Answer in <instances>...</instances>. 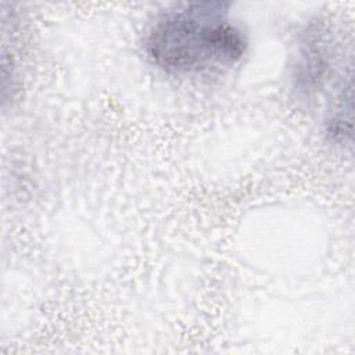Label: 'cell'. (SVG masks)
<instances>
[{"instance_id": "cell-1", "label": "cell", "mask_w": 355, "mask_h": 355, "mask_svg": "<svg viewBox=\"0 0 355 355\" xmlns=\"http://www.w3.org/2000/svg\"><path fill=\"white\" fill-rule=\"evenodd\" d=\"M229 7L223 1H194L159 15L146 35L148 58L176 75L232 68L243 58L247 42L232 22Z\"/></svg>"}, {"instance_id": "cell-2", "label": "cell", "mask_w": 355, "mask_h": 355, "mask_svg": "<svg viewBox=\"0 0 355 355\" xmlns=\"http://www.w3.org/2000/svg\"><path fill=\"white\" fill-rule=\"evenodd\" d=\"M301 53V61L297 67V80L301 89H315L327 69V51L324 49V39L320 35L308 36Z\"/></svg>"}]
</instances>
